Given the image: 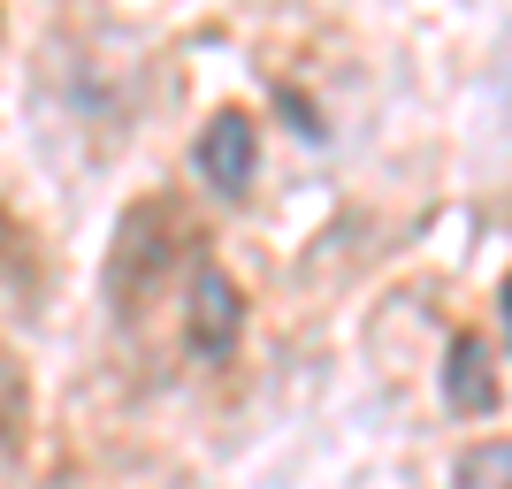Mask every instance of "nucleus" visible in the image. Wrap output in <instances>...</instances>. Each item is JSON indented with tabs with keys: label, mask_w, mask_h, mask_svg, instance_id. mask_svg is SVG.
Returning a JSON list of instances; mask_svg holds the SVG:
<instances>
[{
	"label": "nucleus",
	"mask_w": 512,
	"mask_h": 489,
	"mask_svg": "<svg viewBox=\"0 0 512 489\" xmlns=\"http://www.w3.org/2000/svg\"><path fill=\"white\" fill-rule=\"evenodd\" d=\"M184 237L192 222L169 207V199H146V207H130L115 222V253H107V306H123V314H146V298L176 276V260H184Z\"/></svg>",
	"instance_id": "obj_1"
},
{
	"label": "nucleus",
	"mask_w": 512,
	"mask_h": 489,
	"mask_svg": "<svg viewBox=\"0 0 512 489\" xmlns=\"http://www.w3.org/2000/svg\"><path fill=\"white\" fill-rule=\"evenodd\" d=\"M237 329H245V298L222 268H192V306H184V344L199 360H222L237 352Z\"/></svg>",
	"instance_id": "obj_2"
},
{
	"label": "nucleus",
	"mask_w": 512,
	"mask_h": 489,
	"mask_svg": "<svg viewBox=\"0 0 512 489\" xmlns=\"http://www.w3.org/2000/svg\"><path fill=\"white\" fill-rule=\"evenodd\" d=\"M444 398H451V413H497V398H505V383H497V337H482V329H459V337H451Z\"/></svg>",
	"instance_id": "obj_3"
},
{
	"label": "nucleus",
	"mask_w": 512,
	"mask_h": 489,
	"mask_svg": "<svg viewBox=\"0 0 512 489\" xmlns=\"http://www.w3.org/2000/svg\"><path fill=\"white\" fill-rule=\"evenodd\" d=\"M253 169H260V130H253V115H214L207 130H199V176H207L214 192H245L253 184Z\"/></svg>",
	"instance_id": "obj_4"
},
{
	"label": "nucleus",
	"mask_w": 512,
	"mask_h": 489,
	"mask_svg": "<svg viewBox=\"0 0 512 489\" xmlns=\"http://www.w3.org/2000/svg\"><path fill=\"white\" fill-rule=\"evenodd\" d=\"M23 421H31V383H23V360L0 344V459L23 444Z\"/></svg>",
	"instance_id": "obj_5"
}]
</instances>
